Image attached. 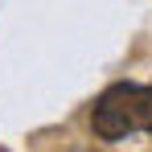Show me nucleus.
<instances>
[{
	"mask_svg": "<svg viewBox=\"0 0 152 152\" xmlns=\"http://www.w3.org/2000/svg\"><path fill=\"white\" fill-rule=\"evenodd\" d=\"M91 132L115 144L127 132H152V82H111L95 99Z\"/></svg>",
	"mask_w": 152,
	"mask_h": 152,
	"instance_id": "f257e3e1",
	"label": "nucleus"
}]
</instances>
